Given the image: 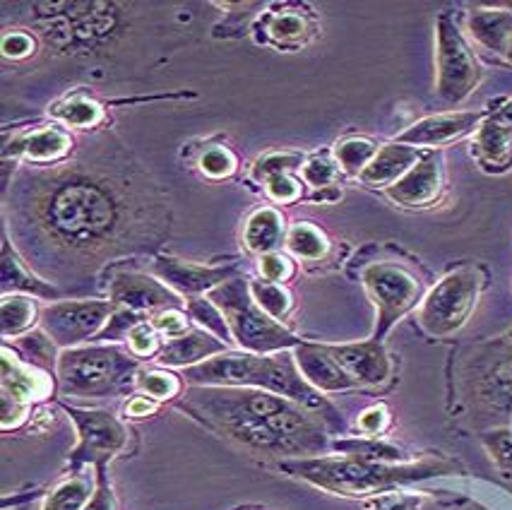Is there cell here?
Segmentation results:
<instances>
[{"instance_id": "cell-49", "label": "cell", "mask_w": 512, "mask_h": 510, "mask_svg": "<svg viewBox=\"0 0 512 510\" xmlns=\"http://www.w3.org/2000/svg\"><path fill=\"white\" fill-rule=\"evenodd\" d=\"M505 58H508V61L512 63V39H510V46H508V51H505Z\"/></svg>"}, {"instance_id": "cell-1", "label": "cell", "mask_w": 512, "mask_h": 510, "mask_svg": "<svg viewBox=\"0 0 512 510\" xmlns=\"http://www.w3.org/2000/svg\"><path fill=\"white\" fill-rule=\"evenodd\" d=\"M25 236H32L63 258L97 265L101 255L121 251L128 241L140 248L150 239V193L135 186L128 169L77 162L39 174L17 193ZM130 248V243H128Z\"/></svg>"}, {"instance_id": "cell-35", "label": "cell", "mask_w": 512, "mask_h": 510, "mask_svg": "<svg viewBox=\"0 0 512 510\" xmlns=\"http://www.w3.org/2000/svg\"><path fill=\"white\" fill-rule=\"evenodd\" d=\"M188 308H190V316H193V320H198L200 325H205L207 330H212L222 342H229V337H231L229 325H226V318L222 316V311H219L212 301H205V299L190 301Z\"/></svg>"}, {"instance_id": "cell-3", "label": "cell", "mask_w": 512, "mask_h": 510, "mask_svg": "<svg viewBox=\"0 0 512 510\" xmlns=\"http://www.w3.org/2000/svg\"><path fill=\"white\" fill-rule=\"evenodd\" d=\"M186 378L193 383L224 385V388L272 390V393L284 395L296 405L315 409L335 429L342 426L335 409L327 405L318 390L301 376V371L296 369V359L289 354H275V357L229 354V357H217L195 366L186 373Z\"/></svg>"}, {"instance_id": "cell-6", "label": "cell", "mask_w": 512, "mask_h": 510, "mask_svg": "<svg viewBox=\"0 0 512 510\" xmlns=\"http://www.w3.org/2000/svg\"><path fill=\"white\" fill-rule=\"evenodd\" d=\"M138 369V361L116 347H89L63 352L58 381L65 395L101 397L121 388Z\"/></svg>"}, {"instance_id": "cell-23", "label": "cell", "mask_w": 512, "mask_h": 510, "mask_svg": "<svg viewBox=\"0 0 512 510\" xmlns=\"http://www.w3.org/2000/svg\"><path fill=\"white\" fill-rule=\"evenodd\" d=\"M219 352H224L222 340H214V337L205 335V332H188V335L171 340L164 347V352L159 354V361L164 366H188Z\"/></svg>"}, {"instance_id": "cell-27", "label": "cell", "mask_w": 512, "mask_h": 510, "mask_svg": "<svg viewBox=\"0 0 512 510\" xmlns=\"http://www.w3.org/2000/svg\"><path fill=\"white\" fill-rule=\"evenodd\" d=\"M375 154H378V147H375L371 140L363 138L342 140L335 147V157L339 166L351 176H361L363 169L375 159Z\"/></svg>"}, {"instance_id": "cell-39", "label": "cell", "mask_w": 512, "mask_h": 510, "mask_svg": "<svg viewBox=\"0 0 512 510\" xmlns=\"http://www.w3.org/2000/svg\"><path fill=\"white\" fill-rule=\"evenodd\" d=\"M140 320V313L128 311V308L116 311L111 316L109 325L97 335V340H123V337H130V332H133V328H138Z\"/></svg>"}, {"instance_id": "cell-29", "label": "cell", "mask_w": 512, "mask_h": 510, "mask_svg": "<svg viewBox=\"0 0 512 510\" xmlns=\"http://www.w3.org/2000/svg\"><path fill=\"white\" fill-rule=\"evenodd\" d=\"M89 496H92V484L87 479H70L53 491L46 510H85L89 506Z\"/></svg>"}, {"instance_id": "cell-13", "label": "cell", "mask_w": 512, "mask_h": 510, "mask_svg": "<svg viewBox=\"0 0 512 510\" xmlns=\"http://www.w3.org/2000/svg\"><path fill=\"white\" fill-rule=\"evenodd\" d=\"M255 29H258V39L263 44H272L277 49H299L315 37L318 25H315V17L311 13L284 5V8L270 10L260 17Z\"/></svg>"}, {"instance_id": "cell-38", "label": "cell", "mask_w": 512, "mask_h": 510, "mask_svg": "<svg viewBox=\"0 0 512 510\" xmlns=\"http://www.w3.org/2000/svg\"><path fill=\"white\" fill-rule=\"evenodd\" d=\"M138 385L145 390L147 395L154 397V400H169V397H174L178 390H181L178 378L171 376V373H164V371L142 373Z\"/></svg>"}, {"instance_id": "cell-47", "label": "cell", "mask_w": 512, "mask_h": 510, "mask_svg": "<svg viewBox=\"0 0 512 510\" xmlns=\"http://www.w3.org/2000/svg\"><path fill=\"white\" fill-rule=\"evenodd\" d=\"M85 510H113V496H111V489L109 484H106L104 474H101L99 479V489H97V496L92 498V503Z\"/></svg>"}, {"instance_id": "cell-20", "label": "cell", "mask_w": 512, "mask_h": 510, "mask_svg": "<svg viewBox=\"0 0 512 510\" xmlns=\"http://www.w3.org/2000/svg\"><path fill=\"white\" fill-rule=\"evenodd\" d=\"M421 157H424V152L416 150V147L402 145V142H392V145H385L383 150L375 154L373 162L363 169L361 181L373 188H390L392 183L400 181Z\"/></svg>"}, {"instance_id": "cell-40", "label": "cell", "mask_w": 512, "mask_h": 510, "mask_svg": "<svg viewBox=\"0 0 512 510\" xmlns=\"http://www.w3.org/2000/svg\"><path fill=\"white\" fill-rule=\"evenodd\" d=\"M154 330H159L162 335L169 337V340H176V337L186 335L188 332V320L181 311L169 308V311L159 313V316L154 318Z\"/></svg>"}, {"instance_id": "cell-41", "label": "cell", "mask_w": 512, "mask_h": 510, "mask_svg": "<svg viewBox=\"0 0 512 510\" xmlns=\"http://www.w3.org/2000/svg\"><path fill=\"white\" fill-rule=\"evenodd\" d=\"M260 270H263L267 282H284L294 275V265H291V260L284 258V255H279V253L263 255Z\"/></svg>"}, {"instance_id": "cell-10", "label": "cell", "mask_w": 512, "mask_h": 510, "mask_svg": "<svg viewBox=\"0 0 512 510\" xmlns=\"http://www.w3.org/2000/svg\"><path fill=\"white\" fill-rule=\"evenodd\" d=\"M363 284H366L373 304L378 306V330H375L373 340L380 342L390 325L419 301L421 287L407 270L390 263H378L363 270Z\"/></svg>"}, {"instance_id": "cell-12", "label": "cell", "mask_w": 512, "mask_h": 510, "mask_svg": "<svg viewBox=\"0 0 512 510\" xmlns=\"http://www.w3.org/2000/svg\"><path fill=\"white\" fill-rule=\"evenodd\" d=\"M68 414L73 417L80 431V446L73 453L75 462H99L104 465L113 453H118L125 446V429L111 417L109 412L99 409H75L68 407Z\"/></svg>"}, {"instance_id": "cell-8", "label": "cell", "mask_w": 512, "mask_h": 510, "mask_svg": "<svg viewBox=\"0 0 512 510\" xmlns=\"http://www.w3.org/2000/svg\"><path fill=\"white\" fill-rule=\"evenodd\" d=\"M436 39V92L445 102L457 104L479 87L481 68L450 13L438 17Z\"/></svg>"}, {"instance_id": "cell-26", "label": "cell", "mask_w": 512, "mask_h": 510, "mask_svg": "<svg viewBox=\"0 0 512 510\" xmlns=\"http://www.w3.org/2000/svg\"><path fill=\"white\" fill-rule=\"evenodd\" d=\"M510 140H512V99L500 106L496 114L488 116V121L479 130V142H476V147H479V150L493 162V159L503 157L505 150H508Z\"/></svg>"}, {"instance_id": "cell-32", "label": "cell", "mask_w": 512, "mask_h": 510, "mask_svg": "<svg viewBox=\"0 0 512 510\" xmlns=\"http://www.w3.org/2000/svg\"><path fill=\"white\" fill-rule=\"evenodd\" d=\"M53 116L61 118L68 126L89 128L97 126L101 118H104V111H101V106L89 102V99H73V102L58 104L56 109H53Z\"/></svg>"}, {"instance_id": "cell-25", "label": "cell", "mask_w": 512, "mask_h": 510, "mask_svg": "<svg viewBox=\"0 0 512 510\" xmlns=\"http://www.w3.org/2000/svg\"><path fill=\"white\" fill-rule=\"evenodd\" d=\"M70 145H73V142H70V138L63 130L44 128L17 140L13 154L22 152L27 159H32V162H53V159L63 157V154L70 150Z\"/></svg>"}, {"instance_id": "cell-2", "label": "cell", "mask_w": 512, "mask_h": 510, "mask_svg": "<svg viewBox=\"0 0 512 510\" xmlns=\"http://www.w3.org/2000/svg\"><path fill=\"white\" fill-rule=\"evenodd\" d=\"M183 407L219 434L270 455H315L327 446L323 426L296 402L258 388H214L188 393Z\"/></svg>"}, {"instance_id": "cell-37", "label": "cell", "mask_w": 512, "mask_h": 510, "mask_svg": "<svg viewBox=\"0 0 512 510\" xmlns=\"http://www.w3.org/2000/svg\"><path fill=\"white\" fill-rule=\"evenodd\" d=\"M202 174L212 176V179H224L236 171V157L226 147H210L202 152L200 157Z\"/></svg>"}, {"instance_id": "cell-42", "label": "cell", "mask_w": 512, "mask_h": 510, "mask_svg": "<svg viewBox=\"0 0 512 510\" xmlns=\"http://www.w3.org/2000/svg\"><path fill=\"white\" fill-rule=\"evenodd\" d=\"M128 340H130V349H133V354H138V357H150V354L157 352V345H159L157 332L145 323H140L138 328H133Z\"/></svg>"}, {"instance_id": "cell-36", "label": "cell", "mask_w": 512, "mask_h": 510, "mask_svg": "<svg viewBox=\"0 0 512 510\" xmlns=\"http://www.w3.org/2000/svg\"><path fill=\"white\" fill-rule=\"evenodd\" d=\"M301 174L308 186L323 191V188H332V183H335L337 166L330 157H327V154H315V157H311L306 164H303Z\"/></svg>"}, {"instance_id": "cell-31", "label": "cell", "mask_w": 512, "mask_h": 510, "mask_svg": "<svg viewBox=\"0 0 512 510\" xmlns=\"http://www.w3.org/2000/svg\"><path fill=\"white\" fill-rule=\"evenodd\" d=\"M37 308L25 296H5L3 299V335H20L34 323Z\"/></svg>"}, {"instance_id": "cell-34", "label": "cell", "mask_w": 512, "mask_h": 510, "mask_svg": "<svg viewBox=\"0 0 512 510\" xmlns=\"http://www.w3.org/2000/svg\"><path fill=\"white\" fill-rule=\"evenodd\" d=\"M337 450L347 453L349 458L356 460H368V462H385V460H397L400 458V450L378 441H337Z\"/></svg>"}, {"instance_id": "cell-44", "label": "cell", "mask_w": 512, "mask_h": 510, "mask_svg": "<svg viewBox=\"0 0 512 510\" xmlns=\"http://www.w3.org/2000/svg\"><path fill=\"white\" fill-rule=\"evenodd\" d=\"M25 349L32 354L34 359H41V361H46V364H53V340H46L41 332H34L32 337H27Z\"/></svg>"}, {"instance_id": "cell-48", "label": "cell", "mask_w": 512, "mask_h": 510, "mask_svg": "<svg viewBox=\"0 0 512 510\" xmlns=\"http://www.w3.org/2000/svg\"><path fill=\"white\" fill-rule=\"evenodd\" d=\"M125 412H128L130 417H147V414L154 412V402L147 400V397H135V400L125 407Z\"/></svg>"}, {"instance_id": "cell-17", "label": "cell", "mask_w": 512, "mask_h": 510, "mask_svg": "<svg viewBox=\"0 0 512 510\" xmlns=\"http://www.w3.org/2000/svg\"><path fill=\"white\" fill-rule=\"evenodd\" d=\"M327 352L337 359V364L342 366L356 383L378 385L390 378V359L378 340L361 342V345L327 347Z\"/></svg>"}, {"instance_id": "cell-33", "label": "cell", "mask_w": 512, "mask_h": 510, "mask_svg": "<svg viewBox=\"0 0 512 510\" xmlns=\"http://www.w3.org/2000/svg\"><path fill=\"white\" fill-rule=\"evenodd\" d=\"M250 294H253L255 304H258L267 316L272 318H282L287 316L291 301H289V294L284 292L282 287L275 282H253L250 284Z\"/></svg>"}, {"instance_id": "cell-28", "label": "cell", "mask_w": 512, "mask_h": 510, "mask_svg": "<svg viewBox=\"0 0 512 510\" xmlns=\"http://www.w3.org/2000/svg\"><path fill=\"white\" fill-rule=\"evenodd\" d=\"M287 246L291 253L306 260H318L327 253L325 234L320 229L311 227V224H296V227L289 231Z\"/></svg>"}, {"instance_id": "cell-16", "label": "cell", "mask_w": 512, "mask_h": 510, "mask_svg": "<svg viewBox=\"0 0 512 510\" xmlns=\"http://www.w3.org/2000/svg\"><path fill=\"white\" fill-rule=\"evenodd\" d=\"M440 183V159L436 152H424V157L388 188V198L402 207H426L438 198Z\"/></svg>"}, {"instance_id": "cell-9", "label": "cell", "mask_w": 512, "mask_h": 510, "mask_svg": "<svg viewBox=\"0 0 512 510\" xmlns=\"http://www.w3.org/2000/svg\"><path fill=\"white\" fill-rule=\"evenodd\" d=\"M481 292V277L476 270H460L445 277L431 289L421 304L419 320L433 337H448L467 323Z\"/></svg>"}, {"instance_id": "cell-15", "label": "cell", "mask_w": 512, "mask_h": 510, "mask_svg": "<svg viewBox=\"0 0 512 510\" xmlns=\"http://www.w3.org/2000/svg\"><path fill=\"white\" fill-rule=\"evenodd\" d=\"M111 304H118L128 311H154V308H169L178 304V296L159 284L152 277L140 272H123L111 282Z\"/></svg>"}, {"instance_id": "cell-18", "label": "cell", "mask_w": 512, "mask_h": 510, "mask_svg": "<svg viewBox=\"0 0 512 510\" xmlns=\"http://www.w3.org/2000/svg\"><path fill=\"white\" fill-rule=\"evenodd\" d=\"M296 366H299L301 376L306 378L313 388L318 390H349L354 385H359L354 378L349 376L342 366L337 364V359L327 352V347L318 345H301L294 352Z\"/></svg>"}, {"instance_id": "cell-4", "label": "cell", "mask_w": 512, "mask_h": 510, "mask_svg": "<svg viewBox=\"0 0 512 510\" xmlns=\"http://www.w3.org/2000/svg\"><path fill=\"white\" fill-rule=\"evenodd\" d=\"M284 470L299 474L308 482L323 486L327 491L344 496H363L373 491H383L388 486L414 482V479L431 477L438 472L436 465H409L395 467L385 462H368V460H303L287 462Z\"/></svg>"}, {"instance_id": "cell-45", "label": "cell", "mask_w": 512, "mask_h": 510, "mask_svg": "<svg viewBox=\"0 0 512 510\" xmlns=\"http://www.w3.org/2000/svg\"><path fill=\"white\" fill-rule=\"evenodd\" d=\"M385 424H388V412H385V407L368 409V412H363L359 419V426L366 434H378V431L385 429Z\"/></svg>"}, {"instance_id": "cell-30", "label": "cell", "mask_w": 512, "mask_h": 510, "mask_svg": "<svg viewBox=\"0 0 512 510\" xmlns=\"http://www.w3.org/2000/svg\"><path fill=\"white\" fill-rule=\"evenodd\" d=\"M3 284L5 287H10V284H13V289H25V292L44 294V296L56 294V289L49 287V284L34 280L32 275H25V272H22L15 253L10 251L8 241L3 243Z\"/></svg>"}, {"instance_id": "cell-11", "label": "cell", "mask_w": 512, "mask_h": 510, "mask_svg": "<svg viewBox=\"0 0 512 510\" xmlns=\"http://www.w3.org/2000/svg\"><path fill=\"white\" fill-rule=\"evenodd\" d=\"M111 311V301H65L46 308L41 323L53 345L73 347L77 342H85L87 337L99 335V328L111 316Z\"/></svg>"}, {"instance_id": "cell-19", "label": "cell", "mask_w": 512, "mask_h": 510, "mask_svg": "<svg viewBox=\"0 0 512 510\" xmlns=\"http://www.w3.org/2000/svg\"><path fill=\"white\" fill-rule=\"evenodd\" d=\"M152 270L162 277L164 282H169L171 287H176L183 294H200L205 289L217 287L219 282H224L226 277L234 275V265L229 268H198V265L181 263L174 258H157L152 263Z\"/></svg>"}, {"instance_id": "cell-24", "label": "cell", "mask_w": 512, "mask_h": 510, "mask_svg": "<svg viewBox=\"0 0 512 510\" xmlns=\"http://www.w3.org/2000/svg\"><path fill=\"white\" fill-rule=\"evenodd\" d=\"M284 239V217L277 210H258L248 219L246 246L253 253L267 255L275 253V248Z\"/></svg>"}, {"instance_id": "cell-14", "label": "cell", "mask_w": 512, "mask_h": 510, "mask_svg": "<svg viewBox=\"0 0 512 510\" xmlns=\"http://www.w3.org/2000/svg\"><path fill=\"white\" fill-rule=\"evenodd\" d=\"M484 121V111H467V114H443V116H431L419 121L416 126H412L409 130L397 138V142L402 145L416 147H440V145H448L452 140H460L464 135L472 133L474 128H479V123Z\"/></svg>"}, {"instance_id": "cell-5", "label": "cell", "mask_w": 512, "mask_h": 510, "mask_svg": "<svg viewBox=\"0 0 512 510\" xmlns=\"http://www.w3.org/2000/svg\"><path fill=\"white\" fill-rule=\"evenodd\" d=\"M210 301L222 311L229 325L231 335L241 347H246L253 354L279 352L287 347H299L301 342L275 323V318L255 304L250 287L243 280L224 282L222 287L212 289Z\"/></svg>"}, {"instance_id": "cell-7", "label": "cell", "mask_w": 512, "mask_h": 510, "mask_svg": "<svg viewBox=\"0 0 512 510\" xmlns=\"http://www.w3.org/2000/svg\"><path fill=\"white\" fill-rule=\"evenodd\" d=\"M464 381L474 407L496 417L508 414L512 407V342L481 347L469 361Z\"/></svg>"}, {"instance_id": "cell-43", "label": "cell", "mask_w": 512, "mask_h": 510, "mask_svg": "<svg viewBox=\"0 0 512 510\" xmlns=\"http://www.w3.org/2000/svg\"><path fill=\"white\" fill-rule=\"evenodd\" d=\"M34 51V41L27 32H13L3 37V53L8 58H27Z\"/></svg>"}, {"instance_id": "cell-46", "label": "cell", "mask_w": 512, "mask_h": 510, "mask_svg": "<svg viewBox=\"0 0 512 510\" xmlns=\"http://www.w3.org/2000/svg\"><path fill=\"white\" fill-rule=\"evenodd\" d=\"M493 453H496V460L500 462L503 470H512V443L508 434H493Z\"/></svg>"}, {"instance_id": "cell-22", "label": "cell", "mask_w": 512, "mask_h": 510, "mask_svg": "<svg viewBox=\"0 0 512 510\" xmlns=\"http://www.w3.org/2000/svg\"><path fill=\"white\" fill-rule=\"evenodd\" d=\"M469 32L484 49L505 56L512 39V13L498 8H476L469 15Z\"/></svg>"}, {"instance_id": "cell-21", "label": "cell", "mask_w": 512, "mask_h": 510, "mask_svg": "<svg viewBox=\"0 0 512 510\" xmlns=\"http://www.w3.org/2000/svg\"><path fill=\"white\" fill-rule=\"evenodd\" d=\"M303 164L301 154H270V157L260 159L255 164L253 174L260 183H265L267 193L277 200V203H296L301 198L299 181L291 179L289 171Z\"/></svg>"}]
</instances>
